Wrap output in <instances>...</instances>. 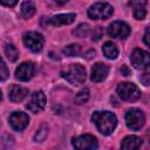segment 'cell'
<instances>
[{
    "instance_id": "19",
    "label": "cell",
    "mask_w": 150,
    "mask_h": 150,
    "mask_svg": "<svg viewBox=\"0 0 150 150\" xmlns=\"http://www.w3.org/2000/svg\"><path fill=\"white\" fill-rule=\"evenodd\" d=\"M102 52H103L104 56H105L107 59H110V60L116 59L117 55H118V49H117V47H116L112 42H110V41H108V42H105V43L103 45Z\"/></svg>"
},
{
    "instance_id": "12",
    "label": "cell",
    "mask_w": 150,
    "mask_h": 150,
    "mask_svg": "<svg viewBox=\"0 0 150 150\" xmlns=\"http://www.w3.org/2000/svg\"><path fill=\"white\" fill-rule=\"evenodd\" d=\"M34 71H35V66L33 62H30V61L23 62L16 68L15 77L20 81H28L34 75Z\"/></svg>"
},
{
    "instance_id": "15",
    "label": "cell",
    "mask_w": 150,
    "mask_h": 150,
    "mask_svg": "<svg viewBox=\"0 0 150 150\" xmlns=\"http://www.w3.org/2000/svg\"><path fill=\"white\" fill-rule=\"evenodd\" d=\"M28 95V89L21 86H12L9 89V100L12 102H21Z\"/></svg>"
},
{
    "instance_id": "17",
    "label": "cell",
    "mask_w": 150,
    "mask_h": 150,
    "mask_svg": "<svg viewBox=\"0 0 150 150\" xmlns=\"http://www.w3.org/2000/svg\"><path fill=\"white\" fill-rule=\"evenodd\" d=\"M141 145H142V139L134 135L127 136L121 143V148L124 150H135V149L141 148Z\"/></svg>"
},
{
    "instance_id": "21",
    "label": "cell",
    "mask_w": 150,
    "mask_h": 150,
    "mask_svg": "<svg viewBox=\"0 0 150 150\" xmlns=\"http://www.w3.org/2000/svg\"><path fill=\"white\" fill-rule=\"evenodd\" d=\"M88 33H89V26L87 23H81L73 30V34L77 38H84L88 35Z\"/></svg>"
},
{
    "instance_id": "9",
    "label": "cell",
    "mask_w": 150,
    "mask_h": 150,
    "mask_svg": "<svg viewBox=\"0 0 150 150\" xmlns=\"http://www.w3.org/2000/svg\"><path fill=\"white\" fill-rule=\"evenodd\" d=\"M45 105H46V96H45L42 90H38V91H34L32 94L30 100L26 104V108L29 111H32L34 114H38V112L43 110Z\"/></svg>"
},
{
    "instance_id": "22",
    "label": "cell",
    "mask_w": 150,
    "mask_h": 150,
    "mask_svg": "<svg viewBox=\"0 0 150 150\" xmlns=\"http://www.w3.org/2000/svg\"><path fill=\"white\" fill-rule=\"evenodd\" d=\"M88 100H89V90H88L87 88L81 89V90L76 94V96H75V102H76L77 104H83V103H86Z\"/></svg>"
},
{
    "instance_id": "4",
    "label": "cell",
    "mask_w": 150,
    "mask_h": 150,
    "mask_svg": "<svg viewBox=\"0 0 150 150\" xmlns=\"http://www.w3.org/2000/svg\"><path fill=\"white\" fill-rule=\"evenodd\" d=\"M112 13H114V8L108 2H96L93 6H90V8L88 9L89 18L94 20L108 19L112 15Z\"/></svg>"
},
{
    "instance_id": "29",
    "label": "cell",
    "mask_w": 150,
    "mask_h": 150,
    "mask_svg": "<svg viewBox=\"0 0 150 150\" xmlns=\"http://www.w3.org/2000/svg\"><path fill=\"white\" fill-rule=\"evenodd\" d=\"M144 42H145V45H146V46H149V45H150V42H149V27L145 29V34H144Z\"/></svg>"
},
{
    "instance_id": "27",
    "label": "cell",
    "mask_w": 150,
    "mask_h": 150,
    "mask_svg": "<svg viewBox=\"0 0 150 150\" xmlns=\"http://www.w3.org/2000/svg\"><path fill=\"white\" fill-rule=\"evenodd\" d=\"M0 4L7 7H13L18 4V0H0Z\"/></svg>"
},
{
    "instance_id": "11",
    "label": "cell",
    "mask_w": 150,
    "mask_h": 150,
    "mask_svg": "<svg viewBox=\"0 0 150 150\" xmlns=\"http://www.w3.org/2000/svg\"><path fill=\"white\" fill-rule=\"evenodd\" d=\"M29 123V117L26 112L15 111L9 116V124L16 131H22Z\"/></svg>"
},
{
    "instance_id": "16",
    "label": "cell",
    "mask_w": 150,
    "mask_h": 150,
    "mask_svg": "<svg viewBox=\"0 0 150 150\" xmlns=\"http://www.w3.org/2000/svg\"><path fill=\"white\" fill-rule=\"evenodd\" d=\"M76 18L75 13H68V14H57L50 18V23L54 26H62V25H69Z\"/></svg>"
},
{
    "instance_id": "10",
    "label": "cell",
    "mask_w": 150,
    "mask_h": 150,
    "mask_svg": "<svg viewBox=\"0 0 150 150\" xmlns=\"http://www.w3.org/2000/svg\"><path fill=\"white\" fill-rule=\"evenodd\" d=\"M73 145L76 149L80 150H86V149H96L97 148V139L93 135H81L75 138H73Z\"/></svg>"
},
{
    "instance_id": "25",
    "label": "cell",
    "mask_w": 150,
    "mask_h": 150,
    "mask_svg": "<svg viewBox=\"0 0 150 150\" xmlns=\"http://www.w3.org/2000/svg\"><path fill=\"white\" fill-rule=\"evenodd\" d=\"M8 76H9L8 68H7V66L5 64L4 60L0 57V81H5V80H7Z\"/></svg>"
},
{
    "instance_id": "26",
    "label": "cell",
    "mask_w": 150,
    "mask_h": 150,
    "mask_svg": "<svg viewBox=\"0 0 150 150\" xmlns=\"http://www.w3.org/2000/svg\"><path fill=\"white\" fill-rule=\"evenodd\" d=\"M102 38V28L101 27H97L94 29V33H93V40L97 41Z\"/></svg>"
},
{
    "instance_id": "13",
    "label": "cell",
    "mask_w": 150,
    "mask_h": 150,
    "mask_svg": "<svg viewBox=\"0 0 150 150\" xmlns=\"http://www.w3.org/2000/svg\"><path fill=\"white\" fill-rule=\"evenodd\" d=\"M108 73H109V67L107 64H104V63L97 62L91 68L90 79H91L93 82H96V83L97 82H102L108 76Z\"/></svg>"
},
{
    "instance_id": "5",
    "label": "cell",
    "mask_w": 150,
    "mask_h": 150,
    "mask_svg": "<svg viewBox=\"0 0 150 150\" xmlns=\"http://www.w3.org/2000/svg\"><path fill=\"white\" fill-rule=\"evenodd\" d=\"M125 123L129 129L137 131L144 125L145 116H144L143 111L139 109H136V108L129 109L125 114Z\"/></svg>"
},
{
    "instance_id": "3",
    "label": "cell",
    "mask_w": 150,
    "mask_h": 150,
    "mask_svg": "<svg viewBox=\"0 0 150 150\" xmlns=\"http://www.w3.org/2000/svg\"><path fill=\"white\" fill-rule=\"evenodd\" d=\"M117 94L123 101L134 102L141 97V91L136 84L130 82H122L117 86Z\"/></svg>"
},
{
    "instance_id": "6",
    "label": "cell",
    "mask_w": 150,
    "mask_h": 150,
    "mask_svg": "<svg viewBox=\"0 0 150 150\" xmlns=\"http://www.w3.org/2000/svg\"><path fill=\"white\" fill-rule=\"evenodd\" d=\"M23 43L32 52L38 53L43 47L45 38L42 36V34H40L38 32H28L23 35Z\"/></svg>"
},
{
    "instance_id": "31",
    "label": "cell",
    "mask_w": 150,
    "mask_h": 150,
    "mask_svg": "<svg viewBox=\"0 0 150 150\" xmlns=\"http://www.w3.org/2000/svg\"><path fill=\"white\" fill-rule=\"evenodd\" d=\"M1 98H2V94H1V90H0V101H1Z\"/></svg>"
},
{
    "instance_id": "24",
    "label": "cell",
    "mask_w": 150,
    "mask_h": 150,
    "mask_svg": "<svg viewBox=\"0 0 150 150\" xmlns=\"http://www.w3.org/2000/svg\"><path fill=\"white\" fill-rule=\"evenodd\" d=\"M47 134H48V128H47V125H41L40 129L36 131V134L34 135V141H35V142H42V141L47 137Z\"/></svg>"
},
{
    "instance_id": "2",
    "label": "cell",
    "mask_w": 150,
    "mask_h": 150,
    "mask_svg": "<svg viewBox=\"0 0 150 150\" xmlns=\"http://www.w3.org/2000/svg\"><path fill=\"white\" fill-rule=\"evenodd\" d=\"M61 76L73 86L82 84L86 81V69L81 64H71L61 71Z\"/></svg>"
},
{
    "instance_id": "20",
    "label": "cell",
    "mask_w": 150,
    "mask_h": 150,
    "mask_svg": "<svg viewBox=\"0 0 150 150\" xmlns=\"http://www.w3.org/2000/svg\"><path fill=\"white\" fill-rule=\"evenodd\" d=\"M5 53H6V56H7V59L11 61V62H14V61H16L18 60V57H19V52H18V49H16V47L14 46V45H6V47H5Z\"/></svg>"
},
{
    "instance_id": "23",
    "label": "cell",
    "mask_w": 150,
    "mask_h": 150,
    "mask_svg": "<svg viewBox=\"0 0 150 150\" xmlns=\"http://www.w3.org/2000/svg\"><path fill=\"white\" fill-rule=\"evenodd\" d=\"M80 50H81L80 45H77V43H71V45L67 46V47L63 49V53H64L67 56H75V55H77V54L80 53Z\"/></svg>"
},
{
    "instance_id": "18",
    "label": "cell",
    "mask_w": 150,
    "mask_h": 150,
    "mask_svg": "<svg viewBox=\"0 0 150 150\" xmlns=\"http://www.w3.org/2000/svg\"><path fill=\"white\" fill-rule=\"evenodd\" d=\"M35 4L32 1V0H25L22 4H21V7H20V12H21V15L25 18V19H29L34 15L35 13Z\"/></svg>"
},
{
    "instance_id": "8",
    "label": "cell",
    "mask_w": 150,
    "mask_h": 150,
    "mask_svg": "<svg viewBox=\"0 0 150 150\" xmlns=\"http://www.w3.org/2000/svg\"><path fill=\"white\" fill-rule=\"evenodd\" d=\"M108 35L111 38H116V39H125L131 29L129 27L128 23L123 22V21H114L112 23L109 25L108 27Z\"/></svg>"
},
{
    "instance_id": "1",
    "label": "cell",
    "mask_w": 150,
    "mask_h": 150,
    "mask_svg": "<svg viewBox=\"0 0 150 150\" xmlns=\"http://www.w3.org/2000/svg\"><path fill=\"white\" fill-rule=\"evenodd\" d=\"M91 120L103 135H110L117 125V118L110 111H95L91 115Z\"/></svg>"
},
{
    "instance_id": "30",
    "label": "cell",
    "mask_w": 150,
    "mask_h": 150,
    "mask_svg": "<svg viewBox=\"0 0 150 150\" xmlns=\"http://www.w3.org/2000/svg\"><path fill=\"white\" fill-rule=\"evenodd\" d=\"M55 2H57V4H60V5H62V4H66L68 0H54Z\"/></svg>"
},
{
    "instance_id": "14",
    "label": "cell",
    "mask_w": 150,
    "mask_h": 150,
    "mask_svg": "<svg viewBox=\"0 0 150 150\" xmlns=\"http://www.w3.org/2000/svg\"><path fill=\"white\" fill-rule=\"evenodd\" d=\"M131 7L135 19L143 20L146 15V5L148 0H131Z\"/></svg>"
},
{
    "instance_id": "7",
    "label": "cell",
    "mask_w": 150,
    "mask_h": 150,
    "mask_svg": "<svg viewBox=\"0 0 150 150\" xmlns=\"http://www.w3.org/2000/svg\"><path fill=\"white\" fill-rule=\"evenodd\" d=\"M130 61H131L132 66L136 69H141V70L148 69L149 63H150L148 52H145L143 49H139V48H136V49L132 50V53L130 55Z\"/></svg>"
},
{
    "instance_id": "28",
    "label": "cell",
    "mask_w": 150,
    "mask_h": 150,
    "mask_svg": "<svg viewBox=\"0 0 150 150\" xmlns=\"http://www.w3.org/2000/svg\"><path fill=\"white\" fill-rule=\"evenodd\" d=\"M121 71H122V75H124V76H129V75H130V70L128 69L127 66H122Z\"/></svg>"
}]
</instances>
